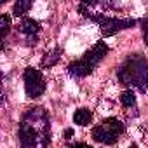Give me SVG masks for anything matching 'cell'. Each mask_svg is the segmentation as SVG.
Instances as JSON below:
<instances>
[{
  "instance_id": "5bb4252c",
  "label": "cell",
  "mask_w": 148,
  "mask_h": 148,
  "mask_svg": "<svg viewBox=\"0 0 148 148\" xmlns=\"http://www.w3.org/2000/svg\"><path fill=\"white\" fill-rule=\"evenodd\" d=\"M63 136H64V139H70V138H73V129H66V131L63 132Z\"/></svg>"
},
{
  "instance_id": "5b68a950",
  "label": "cell",
  "mask_w": 148,
  "mask_h": 148,
  "mask_svg": "<svg viewBox=\"0 0 148 148\" xmlns=\"http://www.w3.org/2000/svg\"><path fill=\"white\" fill-rule=\"evenodd\" d=\"M108 52H110V47H108L105 42H98V44H94V45L84 54L82 59H84L87 64H91V66L94 68L99 61H103V58H105Z\"/></svg>"
},
{
  "instance_id": "9c48e42d",
  "label": "cell",
  "mask_w": 148,
  "mask_h": 148,
  "mask_svg": "<svg viewBox=\"0 0 148 148\" xmlns=\"http://www.w3.org/2000/svg\"><path fill=\"white\" fill-rule=\"evenodd\" d=\"M32 5H33L32 0H18V2L14 4V7H12V14L16 18H23L32 9Z\"/></svg>"
},
{
  "instance_id": "277c9868",
  "label": "cell",
  "mask_w": 148,
  "mask_h": 148,
  "mask_svg": "<svg viewBox=\"0 0 148 148\" xmlns=\"http://www.w3.org/2000/svg\"><path fill=\"white\" fill-rule=\"evenodd\" d=\"M23 80H25V91L28 98L37 99L45 92V80L37 68H32V66L26 68L23 73Z\"/></svg>"
},
{
  "instance_id": "52a82bcc",
  "label": "cell",
  "mask_w": 148,
  "mask_h": 148,
  "mask_svg": "<svg viewBox=\"0 0 148 148\" xmlns=\"http://www.w3.org/2000/svg\"><path fill=\"white\" fill-rule=\"evenodd\" d=\"M19 30H21L23 33H26L28 37H33V35L38 33L40 25H38V21H35V19H32V18H23V19H21V25H19Z\"/></svg>"
},
{
  "instance_id": "7c38bea8",
  "label": "cell",
  "mask_w": 148,
  "mask_h": 148,
  "mask_svg": "<svg viewBox=\"0 0 148 148\" xmlns=\"http://www.w3.org/2000/svg\"><path fill=\"white\" fill-rule=\"evenodd\" d=\"M59 52H61L59 49H54L51 54H47V58L42 61V66H44V68H49V66H52L54 63H58V59H59Z\"/></svg>"
},
{
  "instance_id": "2e32d148",
  "label": "cell",
  "mask_w": 148,
  "mask_h": 148,
  "mask_svg": "<svg viewBox=\"0 0 148 148\" xmlns=\"http://www.w3.org/2000/svg\"><path fill=\"white\" fill-rule=\"evenodd\" d=\"M129 148H136V146H134V145H132V146H129Z\"/></svg>"
},
{
  "instance_id": "7a4b0ae2",
  "label": "cell",
  "mask_w": 148,
  "mask_h": 148,
  "mask_svg": "<svg viewBox=\"0 0 148 148\" xmlns=\"http://www.w3.org/2000/svg\"><path fill=\"white\" fill-rule=\"evenodd\" d=\"M124 129H125V125H124L119 119H115V117H108V119L103 120L101 125L94 127L91 134H92V139L98 141V143H103V145H113V143L117 141V138L124 132Z\"/></svg>"
},
{
  "instance_id": "8fae6325",
  "label": "cell",
  "mask_w": 148,
  "mask_h": 148,
  "mask_svg": "<svg viewBox=\"0 0 148 148\" xmlns=\"http://www.w3.org/2000/svg\"><path fill=\"white\" fill-rule=\"evenodd\" d=\"M120 103L124 105V106H134L136 105V96H134V92L132 91H124L122 94H120Z\"/></svg>"
},
{
  "instance_id": "4fadbf2b",
  "label": "cell",
  "mask_w": 148,
  "mask_h": 148,
  "mask_svg": "<svg viewBox=\"0 0 148 148\" xmlns=\"http://www.w3.org/2000/svg\"><path fill=\"white\" fill-rule=\"evenodd\" d=\"M143 25V37H145V44L148 45V19H143L141 21Z\"/></svg>"
},
{
  "instance_id": "6da1fadb",
  "label": "cell",
  "mask_w": 148,
  "mask_h": 148,
  "mask_svg": "<svg viewBox=\"0 0 148 148\" xmlns=\"http://www.w3.org/2000/svg\"><path fill=\"white\" fill-rule=\"evenodd\" d=\"M119 80L125 86H132L141 92L148 89V61L141 54L131 56L119 70Z\"/></svg>"
},
{
  "instance_id": "ba28073f",
  "label": "cell",
  "mask_w": 148,
  "mask_h": 148,
  "mask_svg": "<svg viewBox=\"0 0 148 148\" xmlns=\"http://www.w3.org/2000/svg\"><path fill=\"white\" fill-rule=\"evenodd\" d=\"M73 122L77 125H87L92 122V112L87 108H79L75 113H73Z\"/></svg>"
},
{
  "instance_id": "30bf717a",
  "label": "cell",
  "mask_w": 148,
  "mask_h": 148,
  "mask_svg": "<svg viewBox=\"0 0 148 148\" xmlns=\"http://www.w3.org/2000/svg\"><path fill=\"white\" fill-rule=\"evenodd\" d=\"M11 30V16L9 14H0V37H5Z\"/></svg>"
},
{
  "instance_id": "8992f818",
  "label": "cell",
  "mask_w": 148,
  "mask_h": 148,
  "mask_svg": "<svg viewBox=\"0 0 148 148\" xmlns=\"http://www.w3.org/2000/svg\"><path fill=\"white\" fill-rule=\"evenodd\" d=\"M66 70H68V73H70V75L82 79V77H87V75H91L94 68H92L91 64H87L84 59H77V61H71V63L66 66Z\"/></svg>"
},
{
  "instance_id": "3957f363",
  "label": "cell",
  "mask_w": 148,
  "mask_h": 148,
  "mask_svg": "<svg viewBox=\"0 0 148 148\" xmlns=\"http://www.w3.org/2000/svg\"><path fill=\"white\" fill-rule=\"evenodd\" d=\"M94 23L99 25L101 28V33L103 37H110V35H115L122 30H127V28H132L138 25L136 19H119V18H108V16H101V14H91L89 16Z\"/></svg>"
},
{
  "instance_id": "9a60e30c",
  "label": "cell",
  "mask_w": 148,
  "mask_h": 148,
  "mask_svg": "<svg viewBox=\"0 0 148 148\" xmlns=\"http://www.w3.org/2000/svg\"><path fill=\"white\" fill-rule=\"evenodd\" d=\"M70 148H91V146L86 145V143H75V145H71Z\"/></svg>"
}]
</instances>
